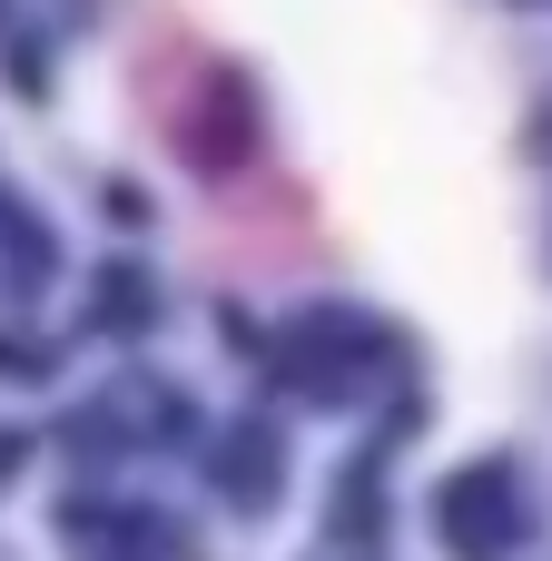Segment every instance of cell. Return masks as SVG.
<instances>
[{
  "label": "cell",
  "mask_w": 552,
  "mask_h": 561,
  "mask_svg": "<svg viewBox=\"0 0 552 561\" xmlns=\"http://www.w3.org/2000/svg\"><path fill=\"white\" fill-rule=\"evenodd\" d=\"M435 523H444L454 561H504L523 542V483H514V463H464L435 493Z\"/></svg>",
  "instance_id": "6da1fadb"
},
{
  "label": "cell",
  "mask_w": 552,
  "mask_h": 561,
  "mask_svg": "<svg viewBox=\"0 0 552 561\" xmlns=\"http://www.w3.org/2000/svg\"><path fill=\"white\" fill-rule=\"evenodd\" d=\"M375 365H385V325H365V316H346V306H326V316L296 325V345H286V375H296L306 394H356Z\"/></svg>",
  "instance_id": "7a4b0ae2"
},
{
  "label": "cell",
  "mask_w": 552,
  "mask_h": 561,
  "mask_svg": "<svg viewBox=\"0 0 552 561\" xmlns=\"http://www.w3.org/2000/svg\"><path fill=\"white\" fill-rule=\"evenodd\" d=\"M217 493H227V503H247V513H267V503H277V434H267V424H247V434L227 444Z\"/></svg>",
  "instance_id": "3957f363"
},
{
  "label": "cell",
  "mask_w": 552,
  "mask_h": 561,
  "mask_svg": "<svg viewBox=\"0 0 552 561\" xmlns=\"http://www.w3.org/2000/svg\"><path fill=\"white\" fill-rule=\"evenodd\" d=\"M158 533H168V523H79V513H69V552L79 561H168Z\"/></svg>",
  "instance_id": "277c9868"
},
{
  "label": "cell",
  "mask_w": 552,
  "mask_h": 561,
  "mask_svg": "<svg viewBox=\"0 0 552 561\" xmlns=\"http://www.w3.org/2000/svg\"><path fill=\"white\" fill-rule=\"evenodd\" d=\"M138 296H148V286H138V276H128V266H119V276H109V306H99V316H109V325H138V316H148V306H138Z\"/></svg>",
  "instance_id": "5b68a950"
}]
</instances>
